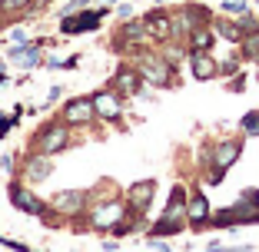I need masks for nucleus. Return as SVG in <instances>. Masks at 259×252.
Segmentation results:
<instances>
[{"label": "nucleus", "instance_id": "f257e3e1", "mask_svg": "<svg viewBox=\"0 0 259 252\" xmlns=\"http://www.w3.org/2000/svg\"><path fill=\"white\" fill-rule=\"evenodd\" d=\"M10 199H14V206H20L23 213H30V216H40L44 213V203L40 199H33L27 189H20V186H10Z\"/></svg>", "mask_w": 259, "mask_h": 252}, {"label": "nucleus", "instance_id": "f03ea898", "mask_svg": "<svg viewBox=\"0 0 259 252\" xmlns=\"http://www.w3.org/2000/svg\"><path fill=\"white\" fill-rule=\"evenodd\" d=\"M190 63H193V77L196 80H209L216 73V63H213V57L206 54V50H193Z\"/></svg>", "mask_w": 259, "mask_h": 252}, {"label": "nucleus", "instance_id": "7ed1b4c3", "mask_svg": "<svg viewBox=\"0 0 259 252\" xmlns=\"http://www.w3.org/2000/svg\"><path fill=\"white\" fill-rule=\"evenodd\" d=\"M100 23V14L93 10V14H80V17H70V20H63V33H83V30H93Z\"/></svg>", "mask_w": 259, "mask_h": 252}, {"label": "nucleus", "instance_id": "20e7f679", "mask_svg": "<svg viewBox=\"0 0 259 252\" xmlns=\"http://www.w3.org/2000/svg\"><path fill=\"white\" fill-rule=\"evenodd\" d=\"M93 110H97L100 116H107V120H116V116H120V103H116L113 93H97V96H93Z\"/></svg>", "mask_w": 259, "mask_h": 252}, {"label": "nucleus", "instance_id": "39448f33", "mask_svg": "<svg viewBox=\"0 0 259 252\" xmlns=\"http://www.w3.org/2000/svg\"><path fill=\"white\" fill-rule=\"evenodd\" d=\"M67 130H63V126H50V130L44 133V136H40V146H44L47 153H57V149H63V146H67Z\"/></svg>", "mask_w": 259, "mask_h": 252}, {"label": "nucleus", "instance_id": "423d86ee", "mask_svg": "<svg viewBox=\"0 0 259 252\" xmlns=\"http://www.w3.org/2000/svg\"><path fill=\"white\" fill-rule=\"evenodd\" d=\"M93 113H97V110H93V99H73V103L67 107V120L70 123H87Z\"/></svg>", "mask_w": 259, "mask_h": 252}, {"label": "nucleus", "instance_id": "0eeeda50", "mask_svg": "<svg viewBox=\"0 0 259 252\" xmlns=\"http://www.w3.org/2000/svg\"><path fill=\"white\" fill-rule=\"evenodd\" d=\"M123 219V206H100L97 213H93V226H100V229H103V226H116V222Z\"/></svg>", "mask_w": 259, "mask_h": 252}, {"label": "nucleus", "instance_id": "6e6552de", "mask_svg": "<svg viewBox=\"0 0 259 252\" xmlns=\"http://www.w3.org/2000/svg\"><path fill=\"white\" fill-rule=\"evenodd\" d=\"M153 192H156V183H150V179H146V183H140V186H133V189H130V203H133L137 209H146V203L153 199Z\"/></svg>", "mask_w": 259, "mask_h": 252}, {"label": "nucleus", "instance_id": "1a4fd4ad", "mask_svg": "<svg viewBox=\"0 0 259 252\" xmlns=\"http://www.w3.org/2000/svg\"><path fill=\"white\" fill-rule=\"evenodd\" d=\"M236 156H239V146H236V143H226V146H220V149H216V160H213V163H216V179H220L223 169L236 160Z\"/></svg>", "mask_w": 259, "mask_h": 252}, {"label": "nucleus", "instance_id": "9d476101", "mask_svg": "<svg viewBox=\"0 0 259 252\" xmlns=\"http://www.w3.org/2000/svg\"><path fill=\"white\" fill-rule=\"evenodd\" d=\"M80 203H83L80 192H57L54 196V209H60V213H76Z\"/></svg>", "mask_w": 259, "mask_h": 252}, {"label": "nucleus", "instance_id": "9b49d317", "mask_svg": "<svg viewBox=\"0 0 259 252\" xmlns=\"http://www.w3.org/2000/svg\"><path fill=\"white\" fill-rule=\"evenodd\" d=\"M50 173H54L50 156H37V160H30V166H27V176H30V179H47Z\"/></svg>", "mask_w": 259, "mask_h": 252}, {"label": "nucleus", "instance_id": "f8f14e48", "mask_svg": "<svg viewBox=\"0 0 259 252\" xmlns=\"http://www.w3.org/2000/svg\"><path fill=\"white\" fill-rule=\"evenodd\" d=\"M10 60L20 63V67H37V63H40V54L33 50V46H17V50H10Z\"/></svg>", "mask_w": 259, "mask_h": 252}, {"label": "nucleus", "instance_id": "ddd939ff", "mask_svg": "<svg viewBox=\"0 0 259 252\" xmlns=\"http://www.w3.org/2000/svg\"><path fill=\"white\" fill-rule=\"evenodd\" d=\"M186 213H190V222L196 226V229H199V226H206V216H209V213H206V199L203 196H193V203H190Z\"/></svg>", "mask_w": 259, "mask_h": 252}, {"label": "nucleus", "instance_id": "4468645a", "mask_svg": "<svg viewBox=\"0 0 259 252\" xmlns=\"http://www.w3.org/2000/svg\"><path fill=\"white\" fill-rule=\"evenodd\" d=\"M180 199H183V189L176 186V189H173V196H169L166 213H163V219H166V222H176V219H180V213H183V209H180Z\"/></svg>", "mask_w": 259, "mask_h": 252}, {"label": "nucleus", "instance_id": "2eb2a0df", "mask_svg": "<svg viewBox=\"0 0 259 252\" xmlns=\"http://www.w3.org/2000/svg\"><path fill=\"white\" fill-rule=\"evenodd\" d=\"M146 77H150L153 83H166V77H169V70L163 67V63H150V67H146Z\"/></svg>", "mask_w": 259, "mask_h": 252}, {"label": "nucleus", "instance_id": "dca6fc26", "mask_svg": "<svg viewBox=\"0 0 259 252\" xmlns=\"http://www.w3.org/2000/svg\"><path fill=\"white\" fill-rule=\"evenodd\" d=\"M146 23H150V30L156 33V37H166L169 33V20L166 17H146Z\"/></svg>", "mask_w": 259, "mask_h": 252}, {"label": "nucleus", "instance_id": "f3484780", "mask_svg": "<svg viewBox=\"0 0 259 252\" xmlns=\"http://www.w3.org/2000/svg\"><path fill=\"white\" fill-rule=\"evenodd\" d=\"M213 43V33L206 30V27H199L196 33H193V50H203V46H209Z\"/></svg>", "mask_w": 259, "mask_h": 252}, {"label": "nucleus", "instance_id": "a211bd4d", "mask_svg": "<svg viewBox=\"0 0 259 252\" xmlns=\"http://www.w3.org/2000/svg\"><path fill=\"white\" fill-rule=\"evenodd\" d=\"M137 83H140V77L133 73V70H123V73H120V90L133 93V90H137Z\"/></svg>", "mask_w": 259, "mask_h": 252}, {"label": "nucleus", "instance_id": "6ab92c4d", "mask_svg": "<svg viewBox=\"0 0 259 252\" xmlns=\"http://www.w3.org/2000/svg\"><path fill=\"white\" fill-rule=\"evenodd\" d=\"M220 33H223V37H229V40H239V37H243V27H233V23H220Z\"/></svg>", "mask_w": 259, "mask_h": 252}, {"label": "nucleus", "instance_id": "aec40b11", "mask_svg": "<svg viewBox=\"0 0 259 252\" xmlns=\"http://www.w3.org/2000/svg\"><path fill=\"white\" fill-rule=\"evenodd\" d=\"M243 126H246V133H252V136H256V133H259V113H249L243 120Z\"/></svg>", "mask_w": 259, "mask_h": 252}, {"label": "nucleus", "instance_id": "412c9836", "mask_svg": "<svg viewBox=\"0 0 259 252\" xmlns=\"http://www.w3.org/2000/svg\"><path fill=\"white\" fill-rule=\"evenodd\" d=\"M30 0H0V10H20V7H27Z\"/></svg>", "mask_w": 259, "mask_h": 252}, {"label": "nucleus", "instance_id": "4be33fe9", "mask_svg": "<svg viewBox=\"0 0 259 252\" xmlns=\"http://www.w3.org/2000/svg\"><path fill=\"white\" fill-rule=\"evenodd\" d=\"M223 7H226L229 14H243V10H246V4H243V0H226Z\"/></svg>", "mask_w": 259, "mask_h": 252}, {"label": "nucleus", "instance_id": "5701e85b", "mask_svg": "<svg viewBox=\"0 0 259 252\" xmlns=\"http://www.w3.org/2000/svg\"><path fill=\"white\" fill-rule=\"evenodd\" d=\"M126 37L130 40H140V37H143V27H140V23H126Z\"/></svg>", "mask_w": 259, "mask_h": 252}]
</instances>
